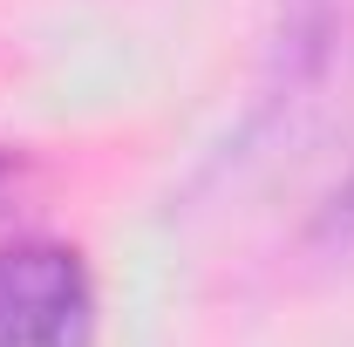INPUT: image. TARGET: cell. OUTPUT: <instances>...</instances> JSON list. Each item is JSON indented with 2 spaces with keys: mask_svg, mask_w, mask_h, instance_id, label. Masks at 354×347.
Returning a JSON list of instances; mask_svg holds the SVG:
<instances>
[{
  "mask_svg": "<svg viewBox=\"0 0 354 347\" xmlns=\"http://www.w3.org/2000/svg\"><path fill=\"white\" fill-rule=\"evenodd\" d=\"M95 286L75 245L14 238L0 245V347H88Z\"/></svg>",
  "mask_w": 354,
  "mask_h": 347,
  "instance_id": "obj_1",
  "label": "cell"
},
{
  "mask_svg": "<svg viewBox=\"0 0 354 347\" xmlns=\"http://www.w3.org/2000/svg\"><path fill=\"white\" fill-rule=\"evenodd\" d=\"M320 232L341 238V245H354V184H348V191H334V205H327V218H320Z\"/></svg>",
  "mask_w": 354,
  "mask_h": 347,
  "instance_id": "obj_2",
  "label": "cell"
}]
</instances>
